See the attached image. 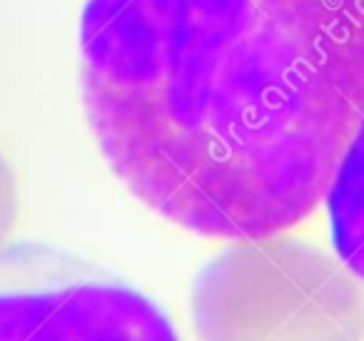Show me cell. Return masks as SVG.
<instances>
[{"label": "cell", "mask_w": 364, "mask_h": 341, "mask_svg": "<svg viewBox=\"0 0 364 341\" xmlns=\"http://www.w3.org/2000/svg\"><path fill=\"white\" fill-rule=\"evenodd\" d=\"M80 75L142 205L210 239L282 234L364 115V0H87Z\"/></svg>", "instance_id": "1"}, {"label": "cell", "mask_w": 364, "mask_h": 341, "mask_svg": "<svg viewBox=\"0 0 364 341\" xmlns=\"http://www.w3.org/2000/svg\"><path fill=\"white\" fill-rule=\"evenodd\" d=\"M190 309L200 341H364V281L287 232L218 251L195 276Z\"/></svg>", "instance_id": "2"}, {"label": "cell", "mask_w": 364, "mask_h": 341, "mask_svg": "<svg viewBox=\"0 0 364 341\" xmlns=\"http://www.w3.org/2000/svg\"><path fill=\"white\" fill-rule=\"evenodd\" d=\"M0 341H180L167 314L95 261L38 242L0 249Z\"/></svg>", "instance_id": "3"}, {"label": "cell", "mask_w": 364, "mask_h": 341, "mask_svg": "<svg viewBox=\"0 0 364 341\" xmlns=\"http://www.w3.org/2000/svg\"><path fill=\"white\" fill-rule=\"evenodd\" d=\"M324 207L334 254L364 281V115L339 160Z\"/></svg>", "instance_id": "4"}, {"label": "cell", "mask_w": 364, "mask_h": 341, "mask_svg": "<svg viewBox=\"0 0 364 341\" xmlns=\"http://www.w3.org/2000/svg\"><path fill=\"white\" fill-rule=\"evenodd\" d=\"M18 222V187L11 165L0 155V249L11 244V234Z\"/></svg>", "instance_id": "5"}]
</instances>
